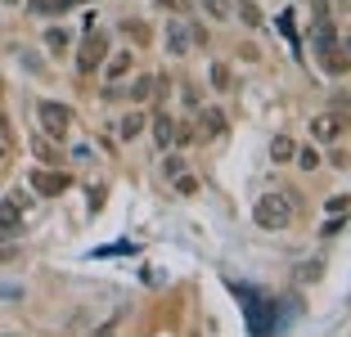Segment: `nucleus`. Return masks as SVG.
<instances>
[{
    "label": "nucleus",
    "mask_w": 351,
    "mask_h": 337,
    "mask_svg": "<svg viewBox=\"0 0 351 337\" xmlns=\"http://www.w3.org/2000/svg\"><path fill=\"white\" fill-rule=\"evenodd\" d=\"M10 153V122H5V112H0V158Z\"/></svg>",
    "instance_id": "nucleus-26"
},
{
    "label": "nucleus",
    "mask_w": 351,
    "mask_h": 337,
    "mask_svg": "<svg viewBox=\"0 0 351 337\" xmlns=\"http://www.w3.org/2000/svg\"><path fill=\"white\" fill-rule=\"evenodd\" d=\"M212 82H217V90H230V68L226 63H212Z\"/></svg>",
    "instance_id": "nucleus-19"
},
{
    "label": "nucleus",
    "mask_w": 351,
    "mask_h": 337,
    "mask_svg": "<svg viewBox=\"0 0 351 337\" xmlns=\"http://www.w3.org/2000/svg\"><path fill=\"white\" fill-rule=\"evenodd\" d=\"M131 59H135L131 50H117V54H108V59H104V77H108V82H122L126 72H131Z\"/></svg>",
    "instance_id": "nucleus-8"
},
{
    "label": "nucleus",
    "mask_w": 351,
    "mask_h": 337,
    "mask_svg": "<svg viewBox=\"0 0 351 337\" xmlns=\"http://www.w3.org/2000/svg\"><path fill=\"white\" fill-rule=\"evenodd\" d=\"M73 5H82V0H27V10H36V14H63Z\"/></svg>",
    "instance_id": "nucleus-13"
},
{
    "label": "nucleus",
    "mask_w": 351,
    "mask_h": 337,
    "mask_svg": "<svg viewBox=\"0 0 351 337\" xmlns=\"http://www.w3.org/2000/svg\"><path fill=\"white\" fill-rule=\"evenodd\" d=\"M108 59V41H104L99 27H86V41H82V54H77V68L90 77V72H99V63Z\"/></svg>",
    "instance_id": "nucleus-2"
},
{
    "label": "nucleus",
    "mask_w": 351,
    "mask_h": 337,
    "mask_svg": "<svg viewBox=\"0 0 351 337\" xmlns=\"http://www.w3.org/2000/svg\"><path fill=\"white\" fill-rule=\"evenodd\" d=\"M203 5H207L212 18H226V14H230V0H203Z\"/></svg>",
    "instance_id": "nucleus-23"
},
{
    "label": "nucleus",
    "mask_w": 351,
    "mask_h": 337,
    "mask_svg": "<svg viewBox=\"0 0 351 337\" xmlns=\"http://www.w3.org/2000/svg\"><path fill=\"white\" fill-rule=\"evenodd\" d=\"M167 50H171V54L189 50V27H185V23H171V27H167Z\"/></svg>",
    "instance_id": "nucleus-10"
},
{
    "label": "nucleus",
    "mask_w": 351,
    "mask_h": 337,
    "mask_svg": "<svg viewBox=\"0 0 351 337\" xmlns=\"http://www.w3.org/2000/svg\"><path fill=\"white\" fill-rule=\"evenodd\" d=\"M252 221H257L261 229H284V225L293 221V207L284 203V194H266L257 207H252Z\"/></svg>",
    "instance_id": "nucleus-1"
},
{
    "label": "nucleus",
    "mask_w": 351,
    "mask_h": 337,
    "mask_svg": "<svg viewBox=\"0 0 351 337\" xmlns=\"http://www.w3.org/2000/svg\"><path fill=\"white\" fill-rule=\"evenodd\" d=\"M122 32H126V36H135V41H149V27H145V23H122Z\"/></svg>",
    "instance_id": "nucleus-24"
},
{
    "label": "nucleus",
    "mask_w": 351,
    "mask_h": 337,
    "mask_svg": "<svg viewBox=\"0 0 351 337\" xmlns=\"http://www.w3.org/2000/svg\"><path fill=\"white\" fill-rule=\"evenodd\" d=\"M36 112H41V131L54 135V140H63V135H68V126H73V112L63 108V103H50V99H45Z\"/></svg>",
    "instance_id": "nucleus-4"
},
{
    "label": "nucleus",
    "mask_w": 351,
    "mask_h": 337,
    "mask_svg": "<svg viewBox=\"0 0 351 337\" xmlns=\"http://www.w3.org/2000/svg\"><path fill=\"white\" fill-rule=\"evenodd\" d=\"M19 225H23V203L19 198H5L0 203V243L19 238Z\"/></svg>",
    "instance_id": "nucleus-6"
},
{
    "label": "nucleus",
    "mask_w": 351,
    "mask_h": 337,
    "mask_svg": "<svg viewBox=\"0 0 351 337\" xmlns=\"http://www.w3.org/2000/svg\"><path fill=\"white\" fill-rule=\"evenodd\" d=\"M293 153H298V144H293L289 135H275V140H270V158H275V162H293Z\"/></svg>",
    "instance_id": "nucleus-12"
},
{
    "label": "nucleus",
    "mask_w": 351,
    "mask_h": 337,
    "mask_svg": "<svg viewBox=\"0 0 351 337\" xmlns=\"http://www.w3.org/2000/svg\"><path fill=\"white\" fill-rule=\"evenodd\" d=\"M298 166H306V171H315V166H320V153H315V149H298Z\"/></svg>",
    "instance_id": "nucleus-18"
},
{
    "label": "nucleus",
    "mask_w": 351,
    "mask_h": 337,
    "mask_svg": "<svg viewBox=\"0 0 351 337\" xmlns=\"http://www.w3.org/2000/svg\"><path fill=\"white\" fill-rule=\"evenodd\" d=\"M198 126H203V131L207 135H226V112H221V108H203V112H198Z\"/></svg>",
    "instance_id": "nucleus-9"
},
{
    "label": "nucleus",
    "mask_w": 351,
    "mask_h": 337,
    "mask_svg": "<svg viewBox=\"0 0 351 337\" xmlns=\"http://www.w3.org/2000/svg\"><path fill=\"white\" fill-rule=\"evenodd\" d=\"M140 131H145V117H140V112H126L122 122H117V135H122V140H135Z\"/></svg>",
    "instance_id": "nucleus-15"
},
{
    "label": "nucleus",
    "mask_w": 351,
    "mask_h": 337,
    "mask_svg": "<svg viewBox=\"0 0 351 337\" xmlns=\"http://www.w3.org/2000/svg\"><path fill=\"white\" fill-rule=\"evenodd\" d=\"M311 5H329V0H311Z\"/></svg>",
    "instance_id": "nucleus-28"
},
{
    "label": "nucleus",
    "mask_w": 351,
    "mask_h": 337,
    "mask_svg": "<svg viewBox=\"0 0 351 337\" xmlns=\"http://www.w3.org/2000/svg\"><path fill=\"white\" fill-rule=\"evenodd\" d=\"M154 140L162 144V149H171V140H176V122L171 117H154Z\"/></svg>",
    "instance_id": "nucleus-14"
},
{
    "label": "nucleus",
    "mask_w": 351,
    "mask_h": 337,
    "mask_svg": "<svg viewBox=\"0 0 351 337\" xmlns=\"http://www.w3.org/2000/svg\"><path fill=\"white\" fill-rule=\"evenodd\" d=\"M176 189H180V194H194V189H198V180H194V175H185V171H180V175H176Z\"/></svg>",
    "instance_id": "nucleus-25"
},
{
    "label": "nucleus",
    "mask_w": 351,
    "mask_h": 337,
    "mask_svg": "<svg viewBox=\"0 0 351 337\" xmlns=\"http://www.w3.org/2000/svg\"><path fill=\"white\" fill-rule=\"evenodd\" d=\"M149 95H154V77H149V72H140V77H135V82L126 86V99H135V103H145Z\"/></svg>",
    "instance_id": "nucleus-11"
},
{
    "label": "nucleus",
    "mask_w": 351,
    "mask_h": 337,
    "mask_svg": "<svg viewBox=\"0 0 351 337\" xmlns=\"http://www.w3.org/2000/svg\"><path fill=\"white\" fill-rule=\"evenodd\" d=\"M320 59H324V68H329V72H351V36L333 41L329 50L320 54Z\"/></svg>",
    "instance_id": "nucleus-7"
},
{
    "label": "nucleus",
    "mask_w": 351,
    "mask_h": 337,
    "mask_svg": "<svg viewBox=\"0 0 351 337\" xmlns=\"http://www.w3.org/2000/svg\"><path fill=\"white\" fill-rule=\"evenodd\" d=\"M347 207H351V198H347V194H338V198H329V212H333V216H342V212H347Z\"/></svg>",
    "instance_id": "nucleus-27"
},
{
    "label": "nucleus",
    "mask_w": 351,
    "mask_h": 337,
    "mask_svg": "<svg viewBox=\"0 0 351 337\" xmlns=\"http://www.w3.org/2000/svg\"><path fill=\"white\" fill-rule=\"evenodd\" d=\"M180 171H185V162H180V158H167V162H162V175H167V180H176V175H180Z\"/></svg>",
    "instance_id": "nucleus-21"
},
{
    "label": "nucleus",
    "mask_w": 351,
    "mask_h": 337,
    "mask_svg": "<svg viewBox=\"0 0 351 337\" xmlns=\"http://www.w3.org/2000/svg\"><path fill=\"white\" fill-rule=\"evenodd\" d=\"M32 149H36V158H45V162H59V153H54V149H50V140H45V135H32Z\"/></svg>",
    "instance_id": "nucleus-17"
},
{
    "label": "nucleus",
    "mask_w": 351,
    "mask_h": 337,
    "mask_svg": "<svg viewBox=\"0 0 351 337\" xmlns=\"http://www.w3.org/2000/svg\"><path fill=\"white\" fill-rule=\"evenodd\" d=\"M342 131H347V117H342V112H333V108L311 117V140H315V144H333Z\"/></svg>",
    "instance_id": "nucleus-3"
},
{
    "label": "nucleus",
    "mask_w": 351,
    "mask_h": 337,
    "mask_svg": "<svg viewBox=\"0 0 351 337\" xmlns=\"http://www.w3.org/2000/svg\"><path fill=\"white\" fill-rule=\"evenodd\" d=\"M32 189L41 198H59L63 189H68V175L63 171H50V166H41V171H32Z\"/></svg>",
    "instance_id": "nucleus-5"
},
{
    "label": "nucleus",
    "mask_w": 351,
    "mask_h": 337,
    "mask_svg": "<svg viewBox=\"0 0 351 337\" xmlns=\"http://www.w3.org/2000/svg\"><path fill=\"white\" fill-rule=\"evenodd\" d=\"M239 18H243V27H261V10H257V0H239Z\"/></svg>",
    "instance_id": "nucleus-16"
},
{
    "label": "nucleus",
    "mask_w": 351,
    "mask_h": 337,
    "mask_svg": "<svg viewBox=\"0 0 351 337\" xmlns=\"http://www.w3.org/2000/svg\"><path fill=\"white\" fill-rule=\"evenodd\" d=\"M333 112H342V117H351V95H347V90H338V95H333Z\"/></svg>",
    "instance_id": "nucleus-22"
},
{
    "label": "nucleus",
    "mask_w": 351,
    "mask_h": 337,
    "mask_svg": "<svg viewBox=\"0 0 351 337\" xmlns=\"http://www.w3.org/2000/svg\"><path fill=\"white\" fill-rule=\"evenodd\" d=\"M45 45H50L54 54H63V45H68V36H63L59 27H50V32H45Z\"/></svg>",
    "instance_id": "nucleus-20"
}]
</instances>
